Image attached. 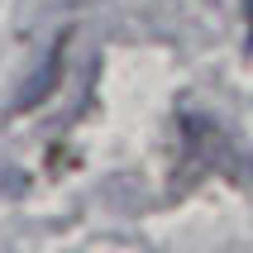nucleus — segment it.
<instances>
[{
	"instance_id": "2",
	"label": "nucleus",
	"mask_w": 253,
	"mask_h": 253,
	"mask_svg": "<svg viewBox=\"0 0 253 253\" xmlns=\"http://www.w3.org/2000/svg\"><path fill=\"white\" fill-rule=\"evenodd\" d=\"M244 5H249V29H253V0H244Z\"/></svg>"
},
{
	"instance_id": "1",
	"label": "nucleus",
	"mask_w": 253,
	"mask_h": 253,
	"mask_svg": "<svg viewBox=\"0 0 253 253\" xmlns=\"http://www.w3.org/2000/svg\"><path fill=\"white\" fill-rule=\"evenodd\" d=\"M62 62H67V39H57L53 43V53H48V62H43V72L34 77V82L19 91V100H14V115H24V110H34V105H43V100L53 96V86H57V77H62Z\"/></svg>"
}]
</instances>
